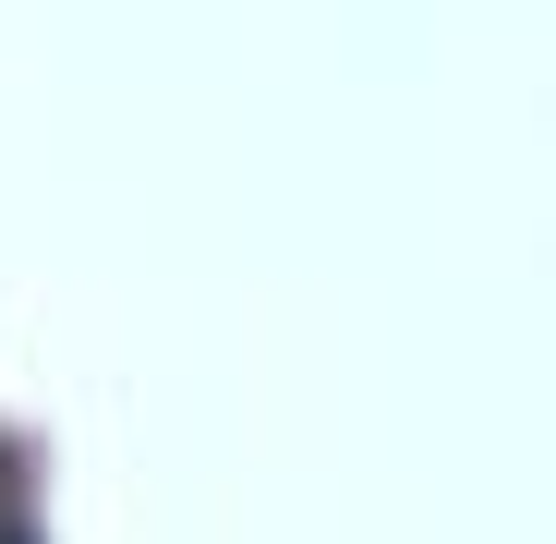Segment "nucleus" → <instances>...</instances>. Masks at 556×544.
<instances>
[{"label": "nucleus", "mask_w": 556, "mask_h": 544, "mask_svg": "<svg viewBox=\"0 0 556 544\" xmlns=\"http://www.w3.org/2000/svg\"><path fill=\"white\" fill-rule=\"evenodd\" d=\"M0 508H13V484H0Z\"/></svg>", "instance_id": "f03ea898"}, {"label": "nucleus", "mask_w": 556, "mask_h": 544, "mask_svg": "<svg viewBox=\"0 0 556 544\" xmlns=\"http://www.w3.org/2000/svg\"><path fill=\"white\" fill-rule=\"evenodd\" d=\"M0 544H37V532H25V508H0Z\"/></svg>", "instance_id": "f257e3e1"}]
</instances>
